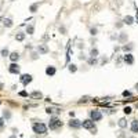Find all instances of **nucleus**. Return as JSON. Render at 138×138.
I'll use <instances>...</instances> for the list:
<instances>
[{
  "mask_svg": "<svg viewBox=\"0 0 138 138\" xmlns=\"http://www.w3.org/2000/svg\"><path fill=\"white\" fill-rule=\"evenodd\" d=\"M33 131L36 132V134H40V135H44L46 132H47V126L44 124V123H42V121H39V123H33Z\"/></svg>",
  "mask_w": 138,
  "mask_h": 138,
  "instance_id": "f257e3e1",
  "label": "nucleus"
},
{
  "mask_svg": "<svg viewBox=\"0 0 138 138\" xmlns=\"http://www.w3.org/2000/svg\"><path fill=\"white\" fill-rule=\"evenodd\" d=\"M48 127L50 130H58V128H61L62 127V121L58 119V117H51L50 119V123H48Z\"/></svg>",
  "mask_w": 138,
  "mask_h": 138,
  "instance_id": "f03ea898",
  "label": "nucleus"
},
{
  "mask_svg": "<svg viewBox=\"0 0 138 138\" xmlns=\"http://www.w3.org/2000/svg\"><path fill=\"white\" fill-rule=\"evenodd\" d=\"M82 127H83V128H87V130H90L91 132H95V131H97V128H95V126H94V121L91 120V119L83 120V121H82Z\"/></svg>",
  "mask_w": 138,
  "mask_h": 138,
  "instance_id": "7ed1b4c3",
  "label": "nucleus"
},
{
  "mask_svg": "<svg viewBox=\"0 0 138 138\" xmlns=\"http://www.w3.org/2000/svg\"><path fill=\"white\" fill-rule=\"evenodd\" d=\"M90 117H91V120L93 121H99L101 119H102V113H101L99 110L94 109V110L90 112Z\"/></svg>",
  "mask_w": 138,
  "mask_h": 138,
  "instance_id": "20e7f679",
  "label": "nucleus"
},
{
  "mask_svg": "<svg viewBox=\"0 0 138 138\" xmlns=\"http://www.w3.org/2000/svg\"><path fill=\"white\" fill-rule=\"evenodd\" d=\"M32 82V75H22L21 76V83L24 84V86H28L29 83Z\"/></svg>",
  "mask_w": 138,
  "mask_h": 138,
  "instance_id": "39448f33",
  "label": "nucleus"
},
{
  "mask_svg": "<svg viewBox=\"0 0 138 138\" xmlns=\"http://www.w3.org/2000/svg\"><path fill=\"white\" fill-rule=\"evenodd\" d=\"M8 72L10 73H12V75H18L19 73V66H18V64H11L10 65V68H8Z\"/></svg>",
  "mask_w": 138,
  "mask_h": 138,
  "instance_id": "423d86ee",
  "label": "nucleus"
},
{
  "mask_svg": "<svg viewBox=\"0 0 138 138\" xmlns=\"http://www.w3.org/2000/svg\"><path fill=\"white\" fill-rule=\"evenodd\" d=\"M69 127H71V128H80V127H82V121L77 120V119H72V120L69 121Z\"/></svg>",
  "mask_w": 138,
  "mask_h": 138,
  "instance_id": "0eeeda50",
  "label": "nucleus"
},
{
  "mask_svg": "<svg viewBox=\"0 0 138 138\" xmlns=\"http://www.w3.org/2000/svg\"><path fill=\"white\" fill-rule=\"evenodd\" d=\"M37 51L40 53V54H47V53H48V47H47L46 44H39Z\"/></svg>",
  "mask_w": 138,
  "mask_h": 138,
  "instance_id": "6e6552de",
  "label": "nucleus"
},
{
  "mask_svg": "<svg viewBox=\"0 0 138 138\" xmlns=\"http://www.w3.org/2000/svg\"><path fill=\"white\" fill-rule=\"evenodd\" d=\"M123 60H124V62L128 64V65H132V64H134V57H132L131 54H126Z\"/></svg>",
  "mask_w": 138,
  "mask_h": 138,
  "instance_id": "1a4fd4ad",
  "label": "nucleus"
},
{
  "mask_svg": "<svg viewBox=\"0 0 138 138\" xmlns=\"http://www.w3.org/2000/svg\"><path fill=\"white\" fill-rule=\"evenodd\" d=\"M55 72H57V71H55L54 66L50 65V66H47V68H46V75H47V76H54Z\"/></svg>",
  "mask_w": 138,
  "mask_h": 138,
  "instance_id": "9d476101",
  "label": "nucleus"
},
{
  "mask_svg": "<svg viewBox=\"0 0 138 138\" xmlns=\"http://www.w3.org/2000/svg\"><path fill=\"white\" fill-rule=\"evenodd\" d=\"M8 57H10V60L12 61V64H14L15 61H18V60H19V54H18L17 51H14V53H11V54L8 55Z\"/></svg>",
  "mask_w": 138,
  "mask_h": 138,
  "instance_id": "9b49d317",
  "label": "nucleus"
},
{
  "mask_svg": "<svg viewBox=\"0 0 138 138\" xmlns=\"http://www.w3.org/2000/svg\"><path fill=\"white\" fill-rule=\"evenodd\" d=\"M29 97H30V98H35V99H39V98H42V97H43V94L40 93V91H33Z\"/></svg>",
  "mask_w": 138,
  "mask_h": 138,
  "instance_id": "f8f14e48",
  "label": "nucleus"
},
{
  "mask_svg": "<svg viewBox=\"0 0 138 138\" xmlns=\"http://www.w3.org/2000/svg\"><path fill=\"white\" fill-rule=\"evenodd\" d=\"M131 131L132 132H138V120H132L131 121Z\"/></svg>",
  "mask_w": 138,
  "mask_h": 138,
  "instance_id": "ddd939ff",
  "label": "nucleus"
},
{
  "mask_svg": "<svg viewBox=\"0 0 138 138\" xmlns=\"http://www.w3.org/2000/svg\"><path fill=\"white\" fill-rule=\"evenodd\" d=\"M124 24H127V25H131V24H134V18H132L131 15H127V17H124Z\"/></svg>",
  "mask_w": 138,
  "mask_h": 138,
  "instance_id": "4468645a",
  "label": "nucleus"
},
{
  "mask_svg": "<svg viewBox=\"0 0 138 138\" xmlns=\"http://www.w3.org/2000/svg\"><path fill=\"white\" fill-rule=\"evenodd\" d=\"M117 124H119V127H120V128H126V127H127V120L123 117V119H120V120L117 121Z\"/></svg>",
  "mask_w": 138,
  "mask_h": 138,
  "instance_id": "2eb2a0df",
  "label": "nucleus"
},
{
  "mask_svg": "<svg viewBox=\"0 0 138 138\" xmlns=\"http://www.w3.org/2000/svg\"><path fill=\"white\" fill-rule=\"evenodd\" d=\"M46 112H47L48 115H51V113H58V112H61V110L58 109V108H47Z\"/></svg>",
  "mask_w": 138,
  "mask_h": 138,
  "instance_id": "dca6fc26",
  "label": "nucleus"
},
{
  "mask_svg": "<svg viewBox=\"0 0 138 138\" xmlns=\"http://www.w3.org/2000/svg\"><path fill=\"white\" fill-rule=\"evenodd\" d=\"M24 39H25V33H17L15 35V40L17 42H22V40H24Z\"/></svg>",
  "mask_w": 138,
  "mask_h": 138,
  "instance_id": "f3484780",
  "label": "nucleus"
},
{
  "mask_svg": "<svg viewBox=\"0 0 138 138\" xmlns=\"http://www.w3.org/2000/svg\"><path fill=\"white\" fill-rule=\"evenodd\" d=\"M3 21H4V26H7V28H11V26H12V21H11L10 18H4Z\"/></svg>",
  "mask_w": 138,
  "mask_h": 138,
  "instance_id": "a211bd4d",
  "label": "nucleus"
},
{
  "mask_svg": "<svg viewBox=\"0 0 138 138\" xmlns=\"http://www.w3.org/2000/svg\"><path fill=\"white\" fill-rule=\"evenodd\" d=\"M33 32H35V26H33V25H29V26L26 28V33L28 35H33Z\"/></svg>",
  "mask_w": 138,
  "mask_h": 138,
  "instance_id": "6ab92c4d",
  "label": "nucleus"
},
{
  "mask_svg": "<svg viewBox=\"0 0 138 138\" xmlns=\"http://www.w3.org/2000/svg\"><path fill=\"white\" fill-rule=\"evenodd\" d=\"M76 71H77V66L75 65V64H71V65H69V72H71V73H75Z\"/></svg>",
  "mask_w": 138,
  "mask_h": 138,
  "instance_id": "aec40b11",
  "label": "nucleus"
},
{
  "mask_svg": "<svg viewBox=\"0 0 138 138\" xmlns=\"http://www.w3.org/2000/svg\"><path fill=\"white\" fill-rule=\"evenodd\" d=\"M90 55H91V58H95V57L98 55V50H97V48H93V50H91V53H90Z\"/></svg>",
  "mask_w": 138,
  "mask_h": 138,
  "instance_id": "412c9836",
  "label": "nucleus"
},
{
  "mask_svg": "<svg viewBox=\"0 0 138 138\" xmlns=\"http://www.w3.org/2000/svg\"><path fill=\"white\" fill-rule=\"evenodd\" d=\"M1 55H3V57H7V55H10L8 50H7V48H3V50H1Z\"/></svg>",
  "mask_w": 138,
  "mask_h": 138,
  "instance_id": "4be33fe9",
  "label": "nucleus"
},
{
  "mask_svg": "<svg viewBox=\"0 0 138 138\" xmlns=\"http://www.w3.org/2000/svg\"><path fill=\"white\" fill-rule=\"evenodd\" d=\"M124 113H126V115H130V113H131V108H130V106H126V108H124Z\"/></svg>",
  "mask_w": 138,
  "mask_h": 138,
  "instance_id": "5701e85b",
  "label": "nucleus"
},
{
  "mask_svg": "<svg viewBox=\"0 0 138 138\" xmlns=\"http://www.w3.org/2000/svg\"><path fill=\"white\" fill-rule=\"evenodd\" d=\"M88 64H90V65H94V64H97V60H95V58H90V60H88Z\"/></svg>",
  "mask_w": 138,
  "mask_h": 138,
  "instance_id": "b1692460",
  "label": "nucleus"
},
{
  "mask_svg": "<svg viewBox=\"0 0 138 138\" xmlns=\"http://www.w3.org/2000/svg\"><path fill=\"white\" fill-rule=\"evenodd\" d=\"M36 10H37V4H32V6H30V11H32V12H35Z\"/></svg>",
  "mask_w": 138,
  "mask_h": 138,
  "instance_id": "393cba45",
  "label": "nucleus"
},
{
  "mask_svg": "<svg viewBox=\"0 0 138 138\" xmlns=\"http://www.w3.org/2000/svg\"><path fill=\"white\" fill-rule=\"evenodd\" d=\"M131 48H132V46H123V50H124V51H130Z\"/></svg>",
  "mask_w": 138,
  "mask_h": 138,
  "instance_id": "a878e982",
  "label": "nucleus"
},
{
  "mask_svg": "<svg viewBox=\"0 0 138 138\" xmlns=\"http://www.w3.org/2000/svg\"><path fill=\"white\" fill-rule=\"evenodd\" d=\"M119 138H126V134H124V131H119V135H117Z\"/></svg>",
  "mask_w": 138,
  "mask_h": 138,
  "instance_id": "bb28decb",
  "label": "nucleus"
},
{
  "mask_svg": "<svg viewBox=\"0 0 138 138\" xmlns=\"http://www.w3.org/2000/svg\"><path fill=\"white\" fill-rule=\"evenodd\" d=\"M123 97H131V93L130 91H123Z\"/></svg>",
  "mask_w": 138,
  "mask_h": 138,
  "instance_id": "cd10ccee",
  "label": "nucleus"
},
{
  "mask_svg": "<svg viewBox=\"0 0 138 138\" xmlns=\"http://www.w3.org/2000/svg\"><path fill=\"white\" fill-rule=\"evenodd\" d=\"M88 99H90V98H88V97H83V98L80 99V104H83V102H87Z\"/></svg>",
  "mask_w": 138,
  "mask_h": 138,
  "instance_id": "c85d7f7f",
  "label": "nucleus"
},
{
  "mask_svg": "<svg viewBox=\"0 0 138 138\" xmlns=\"http://www.w3.org/2000/svg\"><path fill=\"white\" fill-rule=\"evenodd\" d=\"M90 32H91V35H97V29H95V28H91Z\"/></svg>",
  "mask_w": 138,
  "mask_h": 138,
  "instance_id": "c756f323",
  "label": "nucleus"
},
{
  "mask_svg": "<svg viewBox=\"0 0 138 138\" xmlns=\"http://www.w3.org/2000/svg\"><path fill=\"white\" fill-rule=\"evenodd\" d=\"M19 95H21V97H26L28 94H26V91H21V93H19Z\"/></svg>",
  "mask_w": 138,
  "mask_h": 138,
  "instance_id": "7c9ffc66",
  "label": "nucleus"
},
{
  "mask_svg": "<svg viewBox=\"0 0 138 138\" xmlns=\"http://www.w3.org/2000/svg\"><path fill=\"white\" fill-rule=\"evenodd\" d=\"M4 126V120H3V119H1V117H0V128H1V127Z\"/></svg>",
  "mask_w": 138,
  "mask_h": 138,
  "instance_id": "2f4dec72",
  "label": "nucleus"
},
{
  "mask_svg": "<svg viewBox=\"0 0 138 138\" xmlns=\"http://www.w3.org/2000/svg\"><path fill=\"white\" fill-rule=\"evenodd\" d=\"M10 112H6V110H4V117H10Z\"/></svg>",
  "mask_w": 138,
  "mask_h": 138,
  "instance_id": "473e14b6",
  "label": "nucleus"
},
{
  "mask_svg": "<svg viewBox=\"0 0 138 138\" xmlns=\"http://www.w3.org/2000/svg\"><path fill=\"white\" fill-rule=\"evenodd\" d=\"M124 39H126V35H121V36H120V40H121V42H123Z\"/></svg>",
  "mask_w": 138,
  "mask_h": 138,
  "instance_id": "72a5a7b5",
  "label": "nucleus"
},
{
  "mask_svg": "<svg viewBox=\"0 0 138 138\" xmlns=\"http://www.w3.org/2000/svg\"><path fill=\"white\" fill-rule=\"evenodd\" d=\"M135 88H137V91H138V83H137V84H135Z\"/></svg>",
  "mask_w": 138,
  "mask_h": 138,
  "instance_id": "f704fd0d",
  "label": "nucleus"
},
{
  "mask_svg": "<svg viewBox=\"0 0 138 138\" xmlns=\"http://www.w3.org/2000/svg\"><path fill=\"white\" fill-rule=\"evenodd\" d=\"M10 138H15V137H10Z\"/></svg>",
  "mask_w": 138,
  "mask_h": 138,
  "instance_id": "c9c22d12",
  "label": "nucleus"
},
{
  "mask_svg": "<svg viewBox=\"0 0 138 138\" xmlns=\"http://www.w3.org/2000/svg\"><path fill=\"white\" fill-rule=\"evenodd\" d=\"M131 138H132V137H131Z\"/></svg>",
  "mask_w": 138,
  "mask_h": 138,
  "instance_id": "e433bc0d",
  "label": "nucleus"
}]
</instances>
